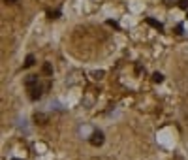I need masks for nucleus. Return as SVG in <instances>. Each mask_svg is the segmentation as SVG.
I'll return each instance as SVG.
<instances>
[{"label":"nucleus","instance_id":"nucleus-4","mask_svg":"<svg viewBox=\"0 0 188 160\" xmlns=\"http://www.w3.org/2000/svg\"><path fill=\"white\" fill-rule=\"evenodd\" d=\"M41 70H43V76H53V66H51L49 62H45Z\"/></svg>","mask_w":188,"mask_h":160},{"label":"nucleus","instance_id":"nucleus-2","mask_svg":"<svg viewBox=\"0 0 188 160\" xmlns=\"http://www.w3.org/2000/svg\"><path fill=\"white\" fill-rule=\"evenodd\" d=\"M90 143H92L94 147H100V145L104 143V134H102L100 130L92 132V136H90Z\"/></svg>","mask_w":188,"mask_h":160},{"label":"nucleus","instance_id":"nucleus-12","mask_svg":"<svg viewBox=\"0 0 188 160\" xmlns=\"http://www.w3.org/2000/svg\"><path fill=\"white\" fill-rule=\"evenodd\" d=\"M173 2H175V0H166V4H168V6H171Z\"/></svg>","mask_w":188,"mask_h":160},{"label":"nucleus","instance_id":"nucleus-7","mask_svg":"<svg viewBox=\"0 0 188 160\" xmlns=\"http://www.w3.org/2000/svg\"><path fill=\"white\" fill-rule=\"evenodd\" d=\"M179 6H181L182 10H188V0H181V2H179Z\"/></svg>","mask_w":188,"mask_h":160},{"label":"nucleus","instance_id":"nucleus-10","mask_svg":"<svg viewBox=\"0 0 188 160\" xmlns=\"http://www.w3.org/2000/svg\"><path fill=\"white\" fill-rule=\"evenodd\" d=\"M104 76V72H94V77H96V79H100Z\"/></svg>","mask_w":188,"mask_h":160},{"label":"nucleus","instance_id":"nucleus-1","mask_svg":"<svg viewBox=\"0 0 188 160\" xmlns=\"http://www.w3.org/2000/svg\"><path fill=\"white\" fill-rule=\"evenodd\" d=\"M25 85L28 89V96L30 100H40L41 98V87L38 83V76H28L25 79Z\"/></svg>","mask_w":188,"mask_h":160},{"label":"nucleus","instance_id":"nucleus-11","mask_svg":"<svg viewBox=\"0 0 188 160\" xmlns=\"http://www.w3.org/2000/svg\"><path fill=\"white\" fill-rule=\"evenodd\" d=\"M107 25H111V27H115V28H119V25H117L115 21H107Z\"/></svg>","mask_w":188,"mask_h":160},{"label":"nucleus","instance_id":"nucleus-5","mask_svg":"<svg viewBox=\"0 0 188 160\" xmlns=\"http://www.w3.org/2000/svg\"><path fill=\"white\" fill-rule=\"evenodd\" d=\"M34 62H36L34 55H28V57H27V60H25V66H27V68H30V66H34Z\"/></svg>","mask_w":188,"mask_h":160},{"label":"nucleus","instance_id":"nucleus-3","mask_svg":"<svg viewBox=\"0 0 188 160\" xmlns=\"http://www.w3.org/2000/svg\"><path fill=\"white\" fill-rule=\"evenodd\" d=\"M147 23H149L151 27H154L156 30H162V28H164L162 23H160V21H156V19H152V17H147Z\"/></svg>","mask_w":188,"mask_h":160},{"label":"nucleus","instance_id":"nucleus-15","mask_svg":"<svg viewBox=\"0 0 188 160\" xmlns=\"http://www.w3.org/2000/svg\"><path fill=\"white\" fill-rule=\"evenodd\" d=\"M186 17H188V13H186Z\"/></svg>","mask_w":188,"mask_h":160},{"label":"nucleus","instance_id":"nucleus-8","mask_svg":"<svg viewBox=\"0 0 188 160\" xmlns=\"http://www.w3.org/2000/svg\"><path fill=\"white\" fill-rule=\"evenodd\" d=\"M60 15V11H49V17L53 19V17H58Z\"/></svg>","mask_w":188,"mask_h":160},{"label":"nucleus","instance_id":"nucleus-6","mask_svg":"<svg viewBox=\"0 0 188 160\" xmlns=\"http://www.w3.org/2000/svg\"><path fill=\"white\" fill-rule=\"evenodd\" d=\"M152 81H154V83H162V81H164V76H162L160 72H154V74H152Z\"/></svg>","mask_w":188,"mask_h":160},{"label":"nucleus","instance_id":"nucleus-14","mask_svg":"<svg viewBox=\"0 0 188 160\" xmlns=\"http://www.w3.org/2000/svg\"><path fill=\"white\" fill-rule=\"evenodd\" d=\"M11 160H19V158H11Z\"/></svg>","mask_w":188,"mask_h":160},{"label":"nucleus","instance_id":"nucleus-9","mask_svg":"<svg viewBox=\"0 0 188 160\" xmlns=\"http://www.w3.org/2000/svg\"><path fill=\"white\" fill-rule=\"evenodd\" d=\"M175 32H177V34H182V25H177V28H175Z\"/></svg>","mask_w":188,"mask_h":160},{"label":"nucleus","instance_id":"nucleus-13","mask_svg":"<svg viewBox=\"0 0 188 160\" xmlns=\"http://www.w3.org/2000/svg\"><path fill=\"white\" fill-rule=\"evenodd\" d=\"M6 2H17V0H6Z\"/></svg>","mask_w":188,"mask_h":160}]
</instances>
